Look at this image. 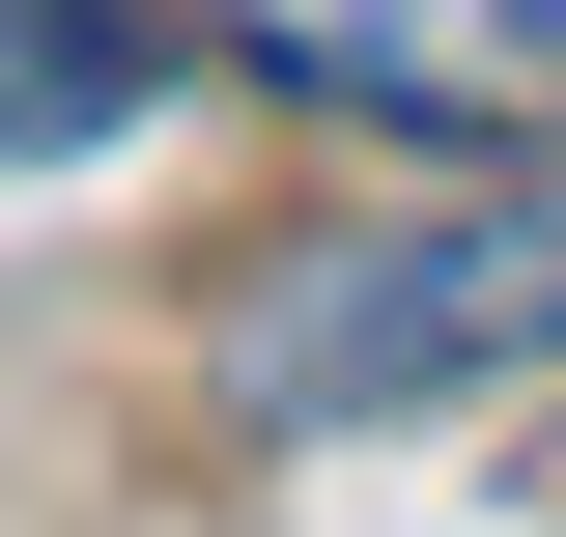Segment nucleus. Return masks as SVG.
Returning <instances> with one entry per match:
<instances>
[{"instance_id": "obj_3", "label": "nucleus", "mask_w": 566, "mask_h": 537, "mask_svg": "<svg viewBox=\"0 0 566 537\" xmlns=\"http://www.w3.org/2000/svg\"><path fill=\"white\" fill-rule=\"evenodd\" d=\"M170 85V0H0V170H57Z\"/></svg>"}, {"instance_id": "obj_1", "label": "nucleus", "mask_w": 566, "mask_h": 537, "mask_svg": "<svg viewBox=\"0 0 566 537\" xmlns=\"http://www.w3.org/2000/svg\"><path fill=\"white\" fill-rule=\"evenodd\" d=\"M566 368V170H482V199H397V227H312V255L227 283V424L312 453V424H424V397H510Z\"/></svg>"}, {"instance_id": "obj_2", "label": "nucleus", "mask_w": 566, "mask_h": 537, "mask_svg": "<svg viewBox=\"0 0 566 537\" xmlns=\"http://www.w3.org/2000/svg\"><path fill=\"white\" fill-rule=\"evenodd\" d=\"M170 29L312 85V114H368V141H453V170L566 141V0H170Z\"/></svg>"}]
</instances>
